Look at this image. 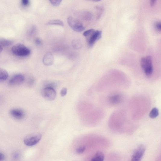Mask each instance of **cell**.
I'll return each instance as SVG.
<instances>
[{
	"instance_id": "cell-23",
	"label": "cell",
	"mask_w": 161,
	"mask_h": 161,
	"mask_svg": "<svg viewBox=\"0 0 161 161\" xmlns=\"http://www.w3.org/2000/svg\"><path fill=\"white\" fill-rule=\"evenodd\" d=\"M86 147L85 146H80L76 149V152L79 154L83 153L85 150Z\"/></svg>"
},
{
	"instance_id": "cell-16",
	"label": "cell",
	"mask_w": 161,
	"mask_h": 161,
	"mask_svg": "<svg viewBox=\"0 0 161 161\" xmlns=\"http://www.w3.org/2000/svg\"><path fill=\"white\" fill-rule=\"evenodd\" d=\"M13 41L3 38H0V46H8L11 45L13 43Z\"/></svg>"
},
{
	"instance_id": "cell-21",
	"label": "cell",
	"mask_w": 161,
	"mask_h": 161,
	"mask_svg": "<svg viewBox=\"0 0 161 161\" xmlns=\"http://www.w3.org/2000/svg\"><path fill=\"white\" fill-rule=\"evenodd\" d=\"M159 111L157 108H153L150 113V117L152 119L155 118L159 115Z\"/></svg>"
},
{
	"instance_id": "cell-6",
	"label": "cell",
	"mask_w": 161,
	"mask_h": 161,
	"mask_svg": "<svg viewBox=\"0 0 161 161\" xmlns=\"http://www.w3.org/2000/svg\"><path fill=\"white\" fill-rule=\"evenodd\" d=\"M68 22L70 27L76 32H81L85 29V27L81 22L72 17H70L68 18Z\"/></svg>"
},
{
	"instance_id": "cell-20",
	"label": "cell",
	"mask_w": 161,
	"mask_h": 161,
	"mask_svg": "<svg viewBox=\"0 0 161 161\" xmlns=\"http://www.w3.org/2000/svg\"><path fill=\"white\" fill-rule=\"evenodd\" d=\"M47 24L49 25H58L61 26H64V24L63 22L59 20H50L48 22Z\"/></svg>"
},
{
	"instance_id": "cell-32",
	"label": "cell",
	"mask_w": 161,
	"mask_h": 161,
	"mask_svg": "<svg viewBox=\"0 0 161 161\" xmlns=\"http://www.w3.org/2000/svg\"><path fill=\"white\" fill-rule=\"evenodd\" d=\"M156 1H150V5L151 6H153V5H154L156 3Z\"/></svg>"
},
{
	"instance_id": "cell-18",
	"label": "cell",
	"mask_w": 161,
	"mask_h": 161,
	"mask_svg": "<svg viewBox=\"0 0 161 161\" xmlns=\"http://www.w3.org/2000/svg\"><path fill=\"white\" fill-rule=\"evenodd\" d=\"M58 82L55 81H49L47 82L45 84L44 87H49L54 89H55L58 86Z\"/></svg>"
},
{
	"instance_id": "cell-28",
	"label": "cell",
	"mask_w": 161,
	"mask_h": 161,
	"mask_svg": "<svg viewBox=\"0 0 161 161\" xmlns=\"http://www.w3.org/2000/svg\"><path fill=\"white\" fill-rule=\"evenodd\" d=\"M161 25L160 22L159 21L157 22L155 25L156 30L158 32H160L161 31Z\"/></svg>"
},
{
	"instance_id": "cell-26",
	"label": "cell",
	"mask_w": 161,
	"mask_h": 161,
	"mask_svg": "<svg viewBox=\"0 0 161 161\" xmlns=\"http://www.w3.org/2000/svg\"><path fill=\"white\" fill-rule=\"evenodd\" d=\"M67 93V89L66 87H63L61 90L60 92V94L61 96L64 97Z\"/></svg>"
},
{
	"instance_id": "cell-3",
	"label": "cell",
	"mask_w": 161,
	"mask_h": 161,
	"mask_svg": "<svg viewBox=\"0 0 161 161\" xmlns=\"http://www.w3.org/2000/svg\"><path fill=\"white\" fill-rule=\"evenodd\" d=\"M125 99V96L122 93L115 92L111 93L104 99L106 104L109 106H115L120 105Z\"/></svg>"
},
{
	"instance_id": "cell-2",
	"label": "cell",
	"mask_w": 161,
	"mask_h": 161,
	"mask_svg": "<svg viewBox=\"0 0 161 161\" xmlns=\"http://www.w3.org/2000/svg\"><path fill=\"white\" fill-rule=\"evenodd\" d=\"M106 75L101 78L99 84V89L104 91L117 88H126L130 84L129 79L122 75Z\"/></svg>"
},
{
	"instance_id": "cell-33",
	"label": "cell",
	"mask_w": 161,
	"mask_h": 161,
	"mask_svg": "<svg viewBox=\"0 0 161 161\" xmlns=\"http://www.w3.org/2000/svg\"><path fill=\"white\" fill-rule=\"evenodd\" d=\"M3 50V48L2 46H0V53H1Z\"/></svg>"
},
{
	"instance_id": "cell-11",
	"label": "cell",
	"mask_w": 161,
	"mask_h": 161,
	"mask_svg": "<svg viewBox=\"0 0 161 161\" xmlns=\"http://www.w3.org/2000/svg\"><path fill=\"white\" fill-rule=\"evenodd\" d=\"M10 113L13 118L17 119H22L25 115L24 112L22 110L18 109L11 110Z\"/></svg>"
},
{
	"instance_id": "cell-24",
	"label": "cell",
	"mask_w": 161,
	"mask_h": 161,
	"mask_svg": "<svg viewBox=\"0 0 161 161\" xmlns=\"http://www.w3.org/2000/svg\"><path fill=\"white\" fill-rule=\"evenodd\" d=\"M96 8L99 11L97 17V18L99 19L100 17L102 12L103 11V9L102 7L98 6H96Z\"/></svg>"
},
{
	"instance_id": "cell-30",
	"label": "cell",
	"mask_w": 161,
	"mask_h": 161,
	"mask_svg": "<svg viewBox=\"0 0 161 161\" xmlns=\"http://www.w3.org/2000/svg\"><path fill=\"white\" fill-rule=\"evenodd\" d=\"M21 4L24 6H27L29 4V1L28 0H22L21 1Z\"/></svg>"
},
{
	"instance_id": "cell-10",
	"label": "cell",
	"mask_w": 161,
	"mask_h": 161,
	"mask_svg": "<svg viewBox=\"0 0 161 161\" xmlns=\"http://www.w3.org/2000/svg\"><path fill=\"white\" fill-rule=\"evenodd\" d=\"M102 32L99 30H94L87 37V41L90 46H93L101 37Z\"/></svg>"
},
{
	"instance_id": "cell-8",
	"label": "cell",
	"mask_w": 161,
	"mask_h": 161,
	"mask_svg": "<svg viewBox=\"0 0 161 161\" xmlns=\"http://www.w3.org/2000/svg\"><path fill=\"white\" fill-rule=\"evenodd\" d=\"M42 97L49 101H52L55 99L56 93L55 90L49 87H44L41 92Z\"/></svg>"
},
{
	"instance_id": "cell-14",
	"label": "cell",
	"mask_w": 161,
	"mask_h": 161,
	"mask_svg": "<svg viewBox=\"0 0 161 161\" xmlns=\"http://www.w3.org/2000/svg\"><path fill=\"white\" fill-rule=\"evenodd\" d=\"M78 15L80 18L86 21H90L93 17L92 14L88 11H83L79 12Z\"/></svg>"
},
{
	"instance_id": "cell-19",
	"label": "cell",
	"mask_w": 161,
	"mask_h": 161,
	"mask_svg": "<svg viewBox=\"0 0 161 161\" xmlns=\"http://www.w3.org/2000/svg\"><path fill=\"white\" fill-rule=\"evenodd\" d=\"M72 45L73 47L76 49H79L82 47V43L78 39H75L72 42Z\"/></svg>"
},
{
	"instance_id": "cell-22",
	"label": "cell",
	"mask_w": 161,
	"mask_h": 161,
	"mask_svg": "<svg viewBox=\"0 0 161 161\" xmlns=\"http://www.w3.org/2000/svg\"><path fill=\"white\" fill-rule=\"evenodd\" d=\"M36 28L34 26H32L29 29L28 31V35L29 36H31L33 35L36 32Z\"/></svg>"
},
{
	"instance_id": "cell-17",
	"label": "cell",
	"mask_w": 161,
	"mask_h": 161,
	"mask_svg": "<svg viewBox=\"0 0 161 161\" xmlns=\"http://www.w3.org/2000/svg\"><path fill=\"white\" fill-rule=\"evenodd\" d=\"M9 77L8 72L6 70L0 68V80H5Z\"/></svg>"
},
{
	"instance_id": "cell-4",
	"label": "cell",
	"mask_w": 161,
	"mask_h": 161,
	"mask_svg": "<svg viewBox=\"0 0 161 161\" xmlns=\"http://www.w3.org/2000/svg\"><path fill=\"white\" fill-rule=\"evenodd\" d=\"M142 69L146 77H151L153 71L152 58L148 56L142 58L140 61Z\"/></svg>"
},
{
	"instance_id": "cell-29",
	"label": "cell",
	"mask_w": 161,
	"mask_h": 161,
	"mask_svg": "<svg viewBox=\"0 0 161 161\" xmlns=\"http://www.w3.org/2000/svg\"><path fill=\"white\" fill-rule=\"evenodd\" d=\"M35 43L36 46H40L42 44V42L39 38H36L35 40Z\"/></svg>"
},
{
	"instance_id": "cell-25",
	"label": "cell",
	"mask_w": 161,
	"mask_h": 161,
	"mask_svg": "<svg viewBox=\"0 0 161 161\" xmlns=\"http://www.w3.org/2000/svg\"><path fill=\"white\" fill-rule=\"evenodd\" d=\"M95 30L93 29H90L85 32L83 33V35L85 37H88Z\"/></svg>"
},
{
	"instance_id": "cell-5",
	"label": "cell",
	"mask_w": 161,
	"mask_h": 161,
	"mask_svg": "<svg viewBox=\"0 0 161 161\" xmlns=\"http://www.w3.org/2000/svg\"><path fill=\"white\" fill-rule=\"evenodd\" d=\"M11 51L14 55L19 57H26L31 53L30 49L21 43H17L13 46Z\"/></svg>"
},
{
	"instance_id": "cell-31",
	"label": "cell",
	"mask_w": 161,
	"mask_h": 161,
	"mask_svg": "<svg viewBox=\"0 0 161 161\" xmlns=\"http://www.w3.org/2000/svg\"><path fill=\"white\" fill-rule=\"evenodd\" d=\"M5 158L4 156L2 153H0V161H3Z\"/></svg>"
},
{
	"instance_id": "cell-13",
	"label": "cell",
	"mask_w": 161,
	"mask_h": 161,
	"mask_svg": "<svg viewBox=\"0 0 161 161\" xmlns=\"http://www.w3.org/2000/svg\"><path fill=\"white\" fill-rule=\"evenodd\" d=\"M54 61L53 55L52 53L50 52L46 53L43 58V62L44 64L47 66L53 65Z\"/></svg>"
},
{
	"instance_id": "cell-12",
	"label": "cell",
	"mask_w": 161,
	"mask_h": 161,
	"mask_svg": "<svg viewBox=\"0 0 161 161\" xmlns=\"http://www.w3.org/2000/svg\"><path fill=\"white\" fill-rule=\"evenodd\" d=\"M24 77L22 74H17L13 76L10 80L9 83L11 85H15L23 82Z\"/></svg>"
},
{
	"instance_id": "cell-15",
	"label": "cell",
	"mask_w": 161,
	"mask_h": 161,
	"mask_svg": "<svg viewBox=\"0 0 161 161\" xmlns=\"http://www.w3.org/2000/svg\"><path fill=\"white\" fill-rule=\"evenodd\" d=\"M104 156L101 152H99L95 155L91 161H104Z\"/></svg>"
},
{
	"instance_id": "cell-9",
	"label": "cell",
	"mask_w": 161,
	"mask_h": 161,
	"mask_svg": "<svg viewBox=\"0 0 161 161\" xmlns=\"http://www.w3.org/2000/svg\"><path fill=\"white\" fill-rule=\"evenodd\" d=\"M145 151L144 146L140 145L134 152L131 161H140Z\"/></svg>"
},
{
	"instance_id": "cell-1",
	"label": "cell",
	"mask_w": 161,
	"mask_h": 161,
	"mask_svg": "<svg viewBox=\"0 0 161 161\" xmlns=\"http://www.w3.org/2000/svg\"><path fill=\"white\" fill-rule=\"evenodd\" d=\"M150 106V101L147 97L142 95L134 97L130 103L131 118L134 120L141 119L147 113Z\"/></svg>"
},
{
	"instance_id": "cell-7",
	"label": "cell",
	"mask_w": 161,
	"mask_h": 161,
	"mask_svg": "<svg viewBox=\"0 0 161 161\" xmlns=\"http://www.w3.org/2000/svg\"><path fill=\"white\" fill-rule=\"evenodd\" d=\"M42 135L39 133L29 135L24 139V143L28 146H33L37 144L41 140Z\"/></svg>"
},
{
	"instance_id": "cell-27",
	"label": "cell",
	"mask_w": 161,
	"mask_h": 161,
	"mask_svg": "<svg viewBox=\"0 0 161 161\" xmlns=\"http://www.w3.org/2000/svg\"><path fill=\"white\" fill-rule=\"evenodd\" d=\"M50 3L54 6H57L60 5L62 1H50Z\"/></svg>"
}]
</instances>
